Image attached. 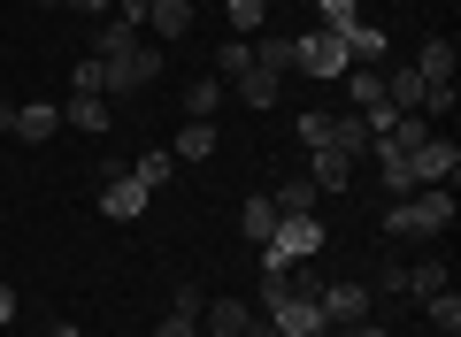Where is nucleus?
Instances as JSON below:
<instances>
[{
    "label": "nucleus",
    "instance_id": "obj_1",
    "mask_svg": "<svg viewBox=\"0 0 461 337\" xmlns=\"http://www.w3.org/2000/svg\"><path fill=\"white\" fill-rule=\"evenodd\" d=\"M93 54L108 62V100H131V93H147V84L162 77V47H139V31L115 23V16L93 31Z\"/></svg>",
    "mask_w": 461,
    "mask_h": 337
},
{
    "label": "nucleus",
    "instance_id": "obj_2",
    "mask_svg": "<svg viewBox=\"0 0 461 337\" xmlns=\"http://www.w3.org/2000/svg\"><path fill=\"white\" fill-rule=\"evenodd\" d=\"M438 230H454V184H423L384 208V238H438Z\"/></svg>",
    "mask_w": 461,
    "mask_h": 337
},
{
    "label": "nucleus",
    "instance_id": "obj_3",
    "mask_svg": "<svg viewBox=\"0 0 461 337\" xmlns=\"http://www.w3.org/2000/svg\"><path fill=\"white\" fill-rule=\"evenodd\" d=\"M323 253V223L315 215H285L277 230H269V245H262V276H293L300 261H315Z\"/></svg>",
    "mask_w": 461,
    "mask_h": 337
},
{
    "label": "nucleus",
    "instance_id": "obj_4",
    "mask_svg": "<svg viewBox=\"0 0 461 337\" xmlns=\"http://www.w3.org/2000/svg\"><path fill=\"white\" fill-rule=\"evenodd\" d=\"M369 299H377L369 284H315V315H323V330H346V322H369Z\"/></svg>",
    "mask_w": 461,
    "mask_h": 337
},
{
    "label": "nucleus",
    "instance_id": "obj_5",
    "mask_svg": "<svg viewBox=\"0 0 461 337\" xmlns=\"http://www.w3.org/2000/svg\"><path fill=\"white\" fill-rule=\"evenodd\" d=\"M293 69H308L315 84L346 77V47H339V31H308V39H293Z\"/></svg>",
    "mask_w": 461,
    "mask_h": 337
},
{
    "label": "nucleus",
    "instance_id": "obj_6",
    "mask_svg": "<svg viewBox=\"0 0 461 337\" xmlns=\"http://www.w3.org/2000/svg\"><path fill=\"white\" fill-rule=\"evenodd\" d=\"M408 177H415V192H423V184H454V177H461V146H454V138H438V130H430V138L415 146V161H408Z\"/></svg>",
    "mask_w": 461,
    "mask_h": 337
},
{
    "label": "nucleus",
    "instance_id": "obj_7",
    "mask_svg": "<svg viewBox=\"0 0 461 337\" xmlns=\"http://www.w3.org/2000/svg\"><path fill=\"white\" fill-rule=\"evenodd\" d=\"M147 208H154V192L131 177V169H115V177L100 184V215H108V223H139Z\"/></svg>",
    "mask_w": 461,
    "mask_h": 337
},
{
    "label": "nucleus",
    "instance_id": "obj_8",
    "mask_svg": "<svg viewBox=\"0 0 461 337\" xmlns=\"http://www.w3.org/2000/svg\"><path fill=\"white\" fill-rule=\"evenodd\" d=\"M339 47H346V69H393L384 23H354V31H339Z\"/></svg>",
    "mask_w": 461,
    "mask_h": 337
},
{
    "label": "nucleus",
    "instance_id": "obj_9",
    "mask_svg": "<svg viewBox=\"0 0 461 337\" xmlns=\"http://www.w3.org/2000/svg\"><path fill=\"white\" fill-rule=\"evenodd\" d=\"M323 146H330V154H346V161H369V146H377V130H369V115L339 108V115L323 123Z\"/></svg>",
    "mask_w": 461,
    "mask_h": 337
},
{
    "label": "nucleus",
    "instance_id": "obj_10",
    "mask_svg": "<svg viewBox=\"0 0 461 337\" xmlns=\"http://www.w3.org/2000/svg\"><path fill=\"white\" fill-rule=\"evenodd\" d=\"M8 130H16L23 146H47L54 130H62V108H47V100H16V115H8Z\"/></svg>",
    "mask_w": 461,
    "mask_h": 337
},
{
    "label": "nucleus",
    "instance_id": "obj_11",
    "mask_svg": "<svg viewBox=\"0 0 461 337\" xmlns=\"http://www.w3.org/2000/svg\"><path fill=\"white\" fill-rule=\"evenodd\" d=\"M423 93H430V84L415 77V62L384 69V108H393V115H423Z\"/></svg>",
    "mask_w": 461,
    "mask_h": 337
},
{
    "label": "nucleus",
    "instance_id": "obj_12",
    "mask_svg": "<svg viewBox=\"0 0 461 337\" xmlns=\"http://www.w3.org/2000/svg\"><path fill=\"white\" fill-rule=\"evenodd\" d=\"M354 169H362V161H346V154H330V146H315L308 184H315V192H346V184H354Z\"/></svg>",
    "mask_w": 461,
    "mask_h": 337
},
{
    "label": "nucleus",
    "instance_id": "obj_13",
    "mask_svg": "<svg viewBox=\"0 0 461 337\" xmlns=\"http://www.w3.org/2000/svg\"><path fill=\"white\" fill-rule=\"evenodd\" d=\"M200 315H208V337H247L254 330V306L247 299H208Z\"/></svg>",
    "mask_w": 461,
    "mask_h": 337
},
{
    "label": "nucleus",
    "instance_id": "obj_14",
    "mask_svg": "<svg viewBox=\"0 0 461 337\" xmlns=\"http://www.w3.org/2000/svg\"><path fill=\"white\" fill-rule=\"evenodd\" d=\"M147 31L154 39H185L193 31V0H147Z\"/></svg>",
    "mask_w": 461,
    "mask_h": 337
},
{
    "label": "nucleus",
    "instance_id": "obj_15",
    "mask_svg": "<svg viewBox=\"0 0 461 337\" xmlns=\"http://www.w3.org/2000/svg\"><path fill=\"white\" fill-rule=\"evenodd\" d=\"M454 62H461L454 39H423V54H415V77H423V84H454Z\"/></svg>",
    "mask_w": 461,
    "mask_h": 337
},
{
    "label": "nucleus",
    "instance_id": "obj_16",
    "mask_svg": "<svg viewBox=\"0 0 461 337\" xmlns=\"http://www.w3.org/2000/svg\"><path fill=\"white\" fill-rule=\"evenodd\" d=\"M277 223H285V215H277V200H269V192H254L247 208H239V230H247L254 245H269V230H277Z\"/></svg>",
    "mask_w": 461,
    "mask_h": 337
},
{
    "label": "nucleus",
    "instance_id": "obj_17",
    "mask_svg": "<svg viewBox=\"0 0 461 337\" xmlns=\"http://www.w3.org/2000/svg\"><path fill=\"white\" fill-rule=\"evenodd\" d=\"M277 84H285V77H269V69H247V77H230V93H239V108H277Z\"/></svg>",
    "mask_w": 461,
    "mask_h": 337
},
{
    "label": "nucleus",
    "instance_id": "obj_18",
    "mask_svg": "<svg viewBox=\"0 0 461 337\" xmlns=\"http://www.w3.org/2000/svg\"><path fill=\"white\" fill-rule=\"evenodd\" d=\"M247 47H254V69H269V77L293 69V39H285V31H262V39H247Z\"/></svg>",
    "mask_w": 461,
    "mask_h": 337
},
{
    "label": "nucleus",
    "instance_id": "obj_19",
    "mask_svg": "<svg viewBox=\"0 0 461 337\" xmlns=\"http://www.w3.org/2000/svg\"><path fill=\"white\" fill-rule=\"evenodd\" d=\"M223 100H230V84H223V77H193V84H185V108H193V123H208Z\"/></svg>",
    "mask_w": 461,
    "mask_h": 337
},
{
    "label": "nucleus",
    "instance_id": "obj_20",
    "mask_svg": "<svg viewBox=\"0 0 461 337\" xmlns=\"http://www.w3.org/2000/svg\"><path fill=\"white\" fill-rule=\"evenodd\" d=\"M269 200H277V215H315V200H323V192H315V184H308V169H300V177H285Z\"/></svg>",
    "mask_w": 461,
    "mask_h": 337
},
{
    "label": "nucleus",
    "instance_id": "obj_21",
    "mask_svg": "<svg viewBox=\"0 0 461 337\" xmlns=\"http://www.w3.org/2000/svg\"><path fill=\"white\" fill-rule=\"evenodd\" d=\"M62 123H77V130H108L115 108H108V100H93V93H77V100L62 108Z\"/></svg>",
    "mask_w": 461,
    "mask_h": 337
},
{
    "label": "nucleus",
    "instance_id": "obj_22",
    "mask_svg": "<svg viewBox=\"0 0 461 337\" xmlns=\"http://www.w3.org/2000/svg\"><path fill=\"white\" fill-rule=\"evenodd\" d=\"M131 177L147 184V192H162V184L177 177V154H169V146H162V154H139V161H131Z\"/></svg>",
    "mask_w": 461,
    "mask_h": 337
},
{
    "label": "nucleus",
    "instance_id": "obj_23",
    "mask_svg": "<svg viewBox=\"0 0 461 337\" xmlns=\"http://www.w3.org/2000/svg\"><path fill=\"white\" fill-rule=\"evenodd\" d=\"M430 330H438V337H461V299H454V284H446V291H430Z\"/></svg>",
    "mask_w": 461,
    "mask_h": 337
},
{
    "label": "nucleus",
    "instance_id": "obj_24",
    "mask_svg": "<svg viewBox=\"0 0 461 337\" xmlns=\"http://www.w3.org/2000/svg\"><path fill=\"white\" fill-rule=\"evenodd\" d=\"M169 154H177V161H208V154H215V123H185Z\"/></svg>",
    "mask_w": 461,
    "mask_h": 337
},
{
    "label": "nucleus",
    "instance_id": "obj_25",
    "mask_svg": "<svg viewBox=\"0 0 461 337\" xmlns=\"http://www.w3.org/2000/svg\"><path fill=\"white\" fill-rule=\"evenodd\" d=\"M247 69H254V47H247V39H230V47H215V77H247Z\"/></svg>",
    "mask_w": 461,
    "mask_h": 337
},
{
    "label": "nucleus",
    "instance_id": "obj_26",
    "mask_svg": "<svg viewBox=\"0 0 461 337\" xmlns=\"http://www.w3.org/2000/svg\"><path fill=\"white\" fill-rule=\"evenodd\" d=\"M430 291H446V261H415L408 269V299H430Z\"/></svg>",
    "mask_w": 461,
    "mask_h": 337
},
{
    "label": "nucleus",
    "instance_id": "obj_27",
    "mask_svg": "<svg viewBox=\"0 0 461 337\" xmlns=\"http://www.w3.org/2000/svg\"><path fill=\"white\" fill-rule=\"evenodd\" d=\"M323 8V31H354L362 23V0H315Z\"/></svg>",
    "mask_w": 461,
    "mask_h": 337
},
{
    "label": "nucleus",
    "instance_id": "obj_28",
    "mask_svg": "<svg viewBox=\"0 0 461 337\" xmlns=\"http://www.w3.org/2000/svg\"><path fill=\"white\" fill-rule=\"evenodd\" d=\"M77 93L108 100V62H100V54H85V62H77Z\"/></svg>",
    "mask_w": 461,
    "mask_h": 337
},
{
    "label": "nucleus",
    "instance_id": "obj_29",
    "mask_svg": "<svg viewBox=\"0 0 461 337\" xmlns=\"http://www.w3.org/2000/svg\"><path fill=\"white\" fill-rule=\"evenodd\" d=\"M230 23H239V31H262V23H269V0H230Z\"/></svg>",
    "mask_w": 461,
    "mask_h": 337
},
{
    "label": "nucleus",
    "instance_id": "obj_30",
    "mask_svg": "<svg viewBox=\"0 0 461 337\" xmlns=\"http://www.w3.org/2000/svg\"><path fill=\"white\" fill-rule=\"evenodd\" d=\"M154 337H200V322H193V315H177V306H169V315L154 322Z\"/></svg>",
    "mask_w": 461,
    "mask_h": 337
},
{
    "label": "nucleus",
    "instance_id": "obj_31",
    "mask_svg": "<svg viewBox=\"0 0 461 337\" xmlns=\"http://www.w3.org/2000/svg\"><path fill=\"white\" fill-rule=\"evenodd\" d=\"M323 123H330V108H308V115H300V138H308V146H323Z\"/></svg>",
    "mask_w": 461,
    "mask_h": 337
},
{
    "label": "nucleus",
    "instance_id": "obj_32",
    "mask_svg": "<svg viewBox=\"0 0 461 337\" xmlns=\"http://www.w3.org/2000/svg\"><path fill=\"white\" fill-rule=\"evenodd\" d=\"M330 337H384L377 322H346V330H330Z\"/></svg>",
    "mask_w": 461,
    "mask_h": 337
},
{
    "label": "nucleus",
    "instance_id": "obj_33",
    "mask_svg": "<svg viewBox=\"0 0 461 337\" xmlns=\"http://www.w3.org/2000/svg\"><path fill=\"white\" fill-rule=\"evenodd\" d=\"M62 8H77V16H100V8H108V0H62Z\"/></svg>",
    "mask_w": 461,
    "mask_h": 337
},
{
    "label": "nucleus",
    "instance_id": "obj_34",
    "mask_svg": "<svg viewBox=\"0 0 461 337\" xmlns=\"http://www.w3.org/2000/svg\"><path fill=\"white\" fill-rule=\"evenodd\" d=\"M0 322H16V299H8V291H0Z\"/></svg>",
    "mask_w": 461,
    "mask_h": 337
},
{
    "label": "nucleus",
    "instance_id": "obj_35",
    "mask_svg": "<svg viewBox=\"0 0 461 337\" xmlns=\"http://www.w3.org/2000/svg\"><path fill=\"white\" fill-rule=\"evenodd\" d=\"M39 8H62V0H39Z\"/></svg>",
    "mask_w": 461,
    "mask_h": 337
}]
</instances>
